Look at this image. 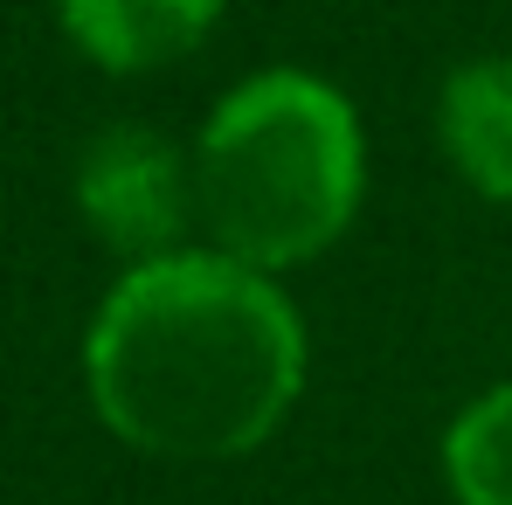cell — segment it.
<instances>
[{
    "label": "cell",
    "mask_w": 512,
    "mask_h": 505,
    "mask_svg": "<svg viewBox=\"0 0 512 505\" xmlns=\"http://www.w3.org/2000/svg\"><path fill=\"white\" fill-rule=\"evenodd\" d=\"M77 215L111 256H125V270L187 250V236L201 229L194 146L153 125H104L77 160Z\"/></svg>",
    "instance_id": "3957f363"
},
{
    "label": "cell",
    "mask_w": 512,
    "mask_h": 505,
    "mask_svg": "<svg viewBox=\"0 0 512 505\" xmlns=\"http://www.w3.org/2000/svg\"><path fill=\"white\" fill-rule=\"evenodd\" d=\"M312 339L284 277L187 243L118 270L84 333L97 422L167 464L263 450L305 395Z\"/></svg>",
    "instance_id": "6da1fadb"
},
{
    "label": "cell",
    "mask_w": 512,
    "mask_h": 505,
    "mask_svg": "<svg viewBox=\"0 0 512 505\" xmlns=\"http://www.w3.org/2000/svg\"><path fill=\"white\" fill-rule=\"evenodd\" d=\"M63 35L111 77L167 70L187 49L208 42V28L229 14V0H56Z\"/></svg>",
    "instance_id": "277c9868"
},
{
    "label": "cell",
    "mask_w": 512,
    "mask_h": 505,
    "mask_svg": "<svg viewBox=\"0 0 512 505\" xmlns=\"http://www.w3.org/2000/svg\"><path fill=\"white\" fill-rule=\"evenodd\" d=\"M436 146L478 201L512 208V56H471L443 77Z\"/></svg>",
    "instance_id": "5b68a950"
},
{
    "label": "cell",
    "mask_w": 512,
    "mask_h": 505,
    "mask_svg": "<svg viewBox=\"0 0 512 505\" xmlns=\"http://www.w3.org/2000/svg\"><path fill=\"white\" fill-rule=\"evenodd\" d=\"M367 201V132L319 70H256L194 132L201 243L250 270H298L353 229Z\"/></svg>",
    "instance_id": "7a4b0ae2"
},
{
    "label": "cell",
    "mask_w": 512,
    "mask_h": 505,
    "mask_svg": "<svg viewBox=\"0 0 512 505\" xmlns=\"http://www.w3.org/2000/svg\"><path fill=\"white\" fill-rule=\"evenodd\" d=\"M443 485L457 505H512V381L471 395L443 429Z\"/></svg>",
    "instance_id": "8992f818"
}]
</instances>
